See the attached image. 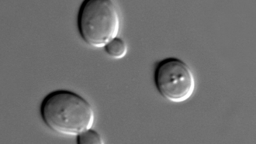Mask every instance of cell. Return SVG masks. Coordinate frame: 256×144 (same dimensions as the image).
<instances>
[{"label": "cell", "mask_w": 256, "mask_h": 144, "mask_svg": "<svg viewBox=\"0 0 256 144\" xmlns=\"http://www.w3.org/2000/svg\"><path fill=\"white\" fill-rule=\"evenodd\" d=\"M40 116L52 131L78 136L91 129L95 121L92 106L80 95L68 90L50 92L42 101Z\"/></svg>", "instance_id": "obj_1"}, {"label": "cell", "mask_w": 256, "mask_h": 144, "mask_svg": "<svg viewBox=\"0 0 256 144\" xmlns=\"http://www.w3.org/2000/svg\"><path fill=\"white\" fill-rule=\"evenodd\" d=\"M77 24L82 40L101 48L118 37L120 19L112 0H86L80 6Z\"/></svg>", "instance_id": "obj_2"}, {"label": "cell", "mask_w": 256, "mask_h": 144, "mask_svg": "<svg viewBox=\"0 0 256 144\" xmlns=\"http://www.w3.org/2000/svg\"><path fill=\"white\" fill-rule=\"evenodd\" d=\"M105 51L108 55L115 59H122L128 53V46L122 39L116 37L109 42L105 47Z\"/></svg>", "instance_id": "obj_4"}, {"label": "cell", "mask_w": 256, "mask_h": 144, "mask_svg": "<svg viewBox=\"0 0 256 144\" xmlns=\"http://www.w3.org/2000/svg\"><path fill=\"white\" fill-rule=\"evenodd\" d=\"M154 80L161 96L172 103L188 100L196 89L195 78L190 68L175 57L166 58L158 63Z\"/></svg>", "instance_id": "obj_3"}, {"label": "cell", "mask_w": 256, "mask_h": 144, "mask_svg": "<svg viewBox=\"0 0 256 144\" xmlns=\"http://www.w3.org/2000/svg\"><path fill=\"white\" fill-rule=\"evenodd\" d=\"M77 144H104V142L101 136L91 128L77 136Z\"/></svg>", "instance_id": "obj_5"}]
</instances>
